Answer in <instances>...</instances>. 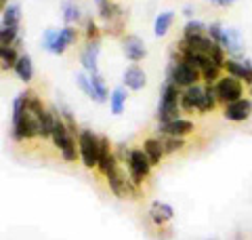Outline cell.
Listing matches in <instances>:
<instances>
[{
    "mask_svg": "<svg viewBox=\"0 0 252 240\" xmlns=\"http://www.w3.org/2000/svg\"><path fill=\"white\" fill-rule=\"evenodd\" d=\"M210 4H215V6H231V4H235L238 0H208Z\"/></svg>",
    "mask_w": 252,
    "mask_h": 240,
    "instance_id": "cell-32",
    "label": "cell"
},
{
    "mask_svg": "<svg viewBox=\"0 0 252 240\" xmlns=\"http://www.w3.org/2000/svg\"><path fill=\"white\" fill-rule=\"evenodd\" d=\"M248 89H250V93H252V86H248Z\"/></svg>",
    "mask_w": 252,
    "mask_h": 240,
    "instance_id": "cell-34",
    "label": "cell"
},
{
    "mask_svg": "<svg viewBox=\"0 0 252 240\" xmlns=\"http://www.w3.org/2000/svg\"><path fill=\"white\" fill-rule=\"evenodd\" d=\"M97 6H99V9H97V11H99V17H101V21H103L105 26L124 15V9H122L120 4H116L114 0H105V2H101V4H97Z\"/></svg>",
    "mask_w": 252,
    "mask_h": 240,
    "instance_id": "cell-18",
    "label": "cell"
},
{
    "mask_svg": "<svg viewBox=\"0 0 252 240\" xmlns=\"http://www.w3.org/2000/svg\"><path fill=\"white\" fill-rule=\"evenodd\" d=\"M215 89H217V97L220 106H229V103L244 97V82L233 76H223L215 84Z\"/></svg>",
    "mask_w": 252,
    "mask_h": 240,
    "instance_id": "cell-7",
    "label": "cell"
},
{
    "mask_svg": "<svg viewBox=\"0 0 252 240\" xmlns=\"http://www.w3.org/2000/svg\"><path fill=\"white\" fill-rule=\"evenodd\" d=\"M195 131V124L187 118H177L168 124H158L156 126V137L160 135H170V137H187Z\"/></svg>",
    "mask_w": 252,
    "mask_h": 240,
    "instance_id": "cell-11",
    "label": "cell"
},
{
    "mask_svg": "<svg viewBox=\"0 0 252 240\" xmlns=\"http://www.w3.org/2000/svg\"><path fill=\"white\" fill-rule=\"evenodd\" d=\"M76 40H78V30H76L74 26H65V28H61L49 53H53V55H63V53H65V51L69 49V46L76 44Z\"/></svg>",
    "mask_w": 252,
    "mask_h": 240,
    "instance_id": "cell-14",
    "label": "cell"
},
{
    "mask_svg": "<svg viewBox=\"0 0 252 240\" xmlns=\"http://www.w3.org/2000/svg\"><path fill=\"white\" fill-rule=\"evenodd\" d=\"M78 152L80 160L86 169H97L99 166V152H101V135L91 129H82L78 135Z\"/></svg>",
    "mask_w": 252,
    "mask_h": 240,
    "instance_id": "cell-3",
    "label": "cell"
},
{
    "mask_svg": "<svg viewBox=\"0 0 252 240\" xmlns=\"http://www.w3.org/2000/svg\"><path fill=\"white\" fill-rule=\"evenodd\" d=\"M21 23V9L19 4L9 2L6 9H2V28H19Z\"/></svg>",
    "mask_w": 252,
    "mask_h": 240,
    "instance_id": "cell-24",
    "label": "cell"
},
{
    "mask_svg": "<svg viewBox=\"0 0 252 240\" xmlns=\"http://www.w3.org/2000/svg\"><path fill=\"white\" fill-rule=\"evenodd\" d=\"M15 76L23 82H30L32 78H34V63H32V57L28 53H21V57L17 61V66H15Z\"/></svg>",
    "mask_w": 252,
    "mask_h": 240,
    "instance_id": "cell-20",
    "label": "cell"
},
{
    "mask_svg": "<svg viewBox=\"0 0 252 240\" xmlns=\"http://www.w3.org/2000/svg\"><path fill=\"white\" fill-rule=\"evenodd\" d=\"M162 146L166 154H175V152H181L185 148V139L183 137H170V135H160Z\"/></svg>",
    "mask_w": 252,
    "mask_h": 240,
    "instance_id": "cell-27",
    "label": "cell"
},
{
    "mask_svg": "<svg viewBox=\"0 0 252 240\" xmlns=\"http://www.w3.org/2000/svg\"><path fill=\"white\" fill-rule=\"evenodd\" d=\"M101 36V28L97 26V21L93 17H86L84 19V38L86 40H99Z\"/></svg>",
    "mask_w": 252,
    "mask_h": 240,
    "instance_id": "cell-29",
    "label": "cell"
},
{
    "mask_svg": "<svg viewBox=\"0 0 252 240\" xmlns=\"http://www.w3.org/2000/svg\"><path fill=\"white\" fill-rule=\"evenodd\" d=\"M220 46L225 49V53L233 59H240V55L244 51V42H242V36L235 28H225L223 32V40H220Z\"/></svg>",
    "mask_w": 252,
    "mask_h": 240,
    "instance_id": "cell-13",
    "label": "cell"
},
{
    "mask_svg": "<svg viewBox=\"0 0 252 240\" xmlns=\"http://www.w3.org/2000/svg\"><path fill=\"white\" fill-rule=\"evenodd\" d=\"M223 32H225V26H220L219 21H212L206 26V34L215 40L217 44H220V40H223Z\"/></svg>",
    "mask_w": 252,
    "mask_h": 240,
    "instance_id": "cell-30",
    "label": "cell"
},
{
    "mask_svg": "<svg viewBox=\"0 0 252 240\" xmlns=\"http://www.w3.org/2000/svg\"><path fill=\"white\" fill-rule=\"evenodd\" d=\"M53 110V137L51 141L55 143V148L61 152V156L65 162H76V156H80V152L76 150L78 137L67 129V124L63 122V118L59 116V108L51 106Z\"/></svg>",
    "mask_w": 252,
    "mask_h": 240,
    "instance_id": "cell-1",
    "label": "cell"
},
{
    "mask_svg": "<svg viewBox=\"0 0 252 240\" xmlns=\"http://www.w3.org/2000/svg\"><path fill=\"white\" fill-rule=\"evenodd\" d=\"M126 166H128V175H130V179L137 183V186H141L147 177H149V173H152V160L147 158V154L143 152V148H135L130 152V158H128V162H126Z\"/></svg>",
    "mask_w": 252,
    "mask_h": 240,
    "instance_id": "cell-6",
    "label": "cell"
},
{
    "mask_svg": "<svg viewBox=\"0 0 252 240\" xmlns=\"http://www.w3.org/2000/svg\"><path fill=\"white\" fill-rule=\"evenodd\" d=\"M76 84L78 89H80L86 97H93V84H91V76L86 74V72H76Z\"/></svg>",
    "mask_w": 252,
    "mask_h": 240,
    "instance_id": "cell-28",
    "label": "cell"
},
{
    "mask_svg": "<svg viewBox=\"0 0 252 240\" xmlns=\"http://www.w3.org/2000/svg\"><path fill=\"white\" fill-rule=\"evenodd\" d=\"M91 84H93V101H97V103H105L109 99V93L107 91V86H105V80L101 74H93L91 76Z\"/></svg>",
    "mask_w": 252,
    "mask_h": 240,
    "instance_id": "cell-21",
    "label": "cell"
},
{
    "mask_svg": "<svg viewBox=\"0 0 252 240\" xmlns=\"http://www.w3.org/2000/svg\"><path fill=\"white\" fill-rule=\"evenodd\" d=\"M172 21H175V13H172V11H162V13H158L156 19H154V36L164 38V36L168 34Z\"/></svg>",
    "mask_w": 252,
    "mask_h": 240,
    "instance_id": "cell-19",
    "label": "cell"
},
{
    "mask_svg": "<svg viewBox=\"0 0 252 240\" xmlns=\"http://www.w3.org/2000/svg\"><path fill=\"white\" fill-rule=\"evenodd\" d=\"M99 53H101V40H86L84 49L80 51V63L89 74H99Z\"/></svg>",
    "mask_w": 252,
    "mask_h": 240,
    "instance_id": "cell-10",
    "label": "cell"
},
{
    "mask_svg": "<svg viewBox=\"0 0 252 240\" xmlns=\"http://www.w3.org/2000/svg\"><path fill=\"white\" fill-rule=\"evenodd\" d=\"M181 91L177 84H172L170 80H166L162 86L160 103H158V124H168L172 120L181 118Z\"/></svg>",
    "mask_w": 252,
    "mask_h": 240,
    "instance_id": "cell-2",
    "label": "cell"
},
{
    "mask_svg": "<svg viewBox=\"0 0 252 240\" xmlns=\"http://www.w3.org/2000/svg\"><path fill=\"white\" fill-rule=\"evenodd\" d=\"M172 217H175V209H172L170 204L162 202V200H154L152 206H149V219H152V223L158 228L166 226Z\"/></svg>",
    "mask_w": 252,
    "mask_h": 240,
    "instance_id": "cell-16",
    "label": "cell"
},
{
    "mask_svg": "<svg viewBox=\"0 0 252 240\" xmlns=\"http://www.w3.org/2000/svg\"><path fill=\"white\" fill-rule=\"evenodd\" d=\"M126 97H128V93H126L124 86H118V89L112 91V95H109V110H112L114 116H120L124 112Z\"/></svg>",
    "mask_w": 252,
    "mask_h": 240,
    "instance_id": "cell-25",
    "label": "cell"
},
{
    "mask_svg": "<svg viewBox=\"0 0 252 240\" xmlns=\"http://www.w3.org/2000/svg\"><path fill=\"white\" fill-rule=\"evenodd\" d=\"M223 116L227 120H231V122H244V120H248L252 116V99L242 97L238 101L229 103V106H225Z\"/></svg>",
    "mask_w": 252,
    "mask_h": 240,
    "instance_id": "cell-12",
    "label": "cell"
},
{
    "mask_svg": "<svg viewBox=\"0 0 252 240\" xmlns=\"http://www.w3.org/2000/svg\"><path fill=\"white\" fill-rule=\"evenodd\" d=\"M122 82L128 91H141L143 86L147 84V76H145V70L137 66V63H132V66H128L124 70L122 74Z\"/></svg>",
    "mask_w": 252,
    "mask_h": 240,
    "instance_id": "cell-15",
    "label": "cell"
},
{
    "mask_svg": "<svg viewBox=\"0 0 252 240\" xmlns=\"http://www.w3.org/2000/svg\"><path fill=\"white\" fill-rule=\"evenodd\" d=\"M107 186L109 190L114 192V196L118 198H139V186L135 181L130 179V175H126L120 166H116V169H112L107 175Z\"/></svg>",
    "mask_w": 252,
    "mask_h": 240,
    "instance_id": "cell-5",
    "label": "cell"
},
{
    "mask_svg": "<svg viewBox=\"0 0 252 240\" xmlns=\"http://www.w3.org/2000/svg\"><path fill=\"white\" fill-rule=\"evenodd\" d=\"M223 70L227 72V76H233V78L242 80L246 86H252V63H250V59H246V57H240V59L227 57Z\"/></svg>",
    "mask_w": 252,
    "mask_h": 240,
    "instance_id": "cell-9",
    "label": "cell"
},
{
    "mask_svg": "<svg viewBox=\"0 0 252 240\" xmlns=\"http://www.w3.org/2000/svg\"><path fill=\"white\" fill-rule=\"evenodd\" d=\"M122 53L130 63H139L145 59L147 46L143 42V38H139L137 34H124L122 36Z\"/></svg>",
    "mask_w": 252,
    "mask_h": 240,
    "instance_id": "cell-8",
    "label": "cell"
},
{
    "mask_svg": "<svg viewBox=\"0 0 252 240\" xmlns=\"http://www.w3.org/2000/svg\"><path fill=\"white\" fill-rule=\"evenodd\" d=\"M206 26L200 19H187L185 26H183V38H191V36H200V34H206Z\"/></svg>",
    "mask_w": 252,
    "mask_h": 240,
    "instance_id": "cell-26",
    "label": "cell"
},
{
    "mask_svg": "<svg viewBox=\"0 0 252 240\" xmlns=\"http://www.w3.org/2000/svg\"><path fill=\"white\" fill-rule=\"evenodd\" d=\"M19 57L21 53L17 51V46H0V66H2V72L15 70Z\"/></svg>",
    "mask_w": 252,
    "mask_h": 240,
    "instance_id": "cell-22",
    "label": "cell"
},
{
    "mask_svg": "<svg viewBox=\"0 0 252 240\" xmlns=\"http://www.w3.org/2000/svg\"><path fill=\"white\" fill-rule=\"evenodd\" d=\"M61 15H63L65 26H74V23H80V19H82V11L74 0H65V2L61 4Z\"/></svg>",
    "mask_w": 252,
    "mask_h": 240,
    "instance_id": "cell-23",
    "label": "cell"
},
{
    "mask_svg": "<svg viewBox=\"0 0 252 240\" xmlns=\"http://www.w3.org/2000/svg\"><path fill=\"white\" fill-rule=\"evenodd\" d=\"M94 2H97V4H101V2H105V0H94Z\"/></svg>",
    "mask_w": 252,
    "mask_h": 240,
    "instance_id": "cell-33",
    "label": "cell"
},
{
    "mask_svg": "<svg viewBox=\"0 0 252 240\" xmlns=\"http://www.w3.org/2000/svg\"><path fill=\"white\" fill-rule=\"evenodd\" d=\"M57 34H59L57 28L44 30V34H42V49H44V51H51V46H53V42H55V38H57Z\"/></svg>",
    "mask_w": 252,
    "mask_h": 240,
    "instance_id": "cell-31",
    "label": "cell"
},
{
    "mask_svg": "<svg viewBox=\"0 0 252 240\" xmlns=\"http://www.w3.org/2000/svg\"><path fill=\"white\" fill-rule=\"evenodd\" d=\"M143 152L147 154V158L152 160V164H160L162 158L166 156V152H164V146H162V139L160 137H145L143 139Z\"/></svg>",
    "mask_w": 252,
    "mask_h": 240,
    "instance_id": "cell-17",
    "label": "cell"
},
{
    "mask_svg": "<svg viewBox=\"0 0 252 240\" xmlns=\"http://www.w3.org/2000/svg\"><path fill=\"white\" fill-rule=\"evenodd\" d=\"M166 80H170L172 84H177L179 89L183 91V89H189V86H193V84H200L202 74L185 61L170 59L168 70H166Z\"/></svg>",
    "mask_w": 252,
    "mask_h": 240,
    "instance_id": "cell-4",
    "label": "cell"
}]
</instances>
